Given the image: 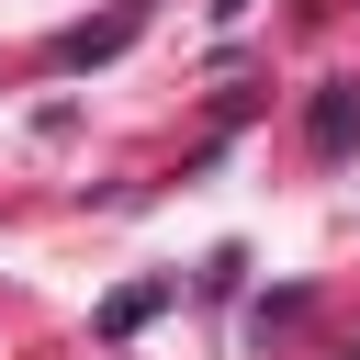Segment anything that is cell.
Wrapping results in <instances>:
<instances>
[{"label":"cell","mask_w":360,"mask_h":360,"mask_svg":"<svg viewBox=\"0 0 360 360\" xmlns=\"http://www.w3.org/2000/svg\"><path fill=\"white\" fill-rule=\"evenodd\" d=\"M304 135H315V158H349V146H360V90L326 79V90L304 101Z\"/></svg>","instance_id":"1"},{"label":"cell","mask_w":360,"mask_h":360,"mask_svg":"<svg viewBox=\"0 0 360 360\" xmlns=\"http://www.w3.org/2000/svg\"><path fill=\"white\" fill-rule=\"evenodd\" d=\"M135 22H146V0H112L101 22H79V34L56 45V68H101V56H124V45H135Z\"/></svg>","instance_id":"2"}]
</instances>
